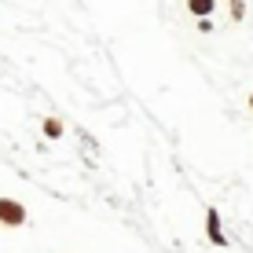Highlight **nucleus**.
<instances>
[{"instance_id":"f257e3e1","label":"nucleus","mask_w":253,"mask_h":253,"mask_svg":"<svg viewBox=\"0 0 253 253\" xmlns=\"http://www.w3.org/2000/svg\"><path fill=\"white\" fill-rule=\"evenodd\" d=\"M26 224V209L15 198H0V228H22Z\"/></svg>"},{"instance_id":"423d86ee","label":"nucleus","mask_w":253,"mask_h":253,"mask_svg":"<svg viewBox=\"0 0 253 253\" xmlns=\"http://www.w3.org/2000/svg\"><path fill=\"white\" fill-rule=\"evenodd\" d=\"M250 110H253V95H250Z\"/></svg>"},{"instance_id":"20e7f679","label":"nucleus","mask_w":253,"mask_h":253,"mask_svg":"<svg viewBox=\"0 0 253 253\" xmlns=\"http://www.w3.org/2000/svg\"><path fill=\"white\" fill-rule=\"evenodd\" d=\"M44 136L59 139V136H63V121H59V118H44Z\"/></svg>"},{"instance_id":"f03ea898","label":"nucleus","mask_w":253,"mask_h":253,"mask_svg":"<svg viewBox=\"0 0 253 253\" xmlns=\"http://www.w3.org/2000/svg\"><path fill=\"white\" fill-rule=\"evenodd\" d=\"M206 239L213 246H228V235L220 231V213L216 209H206Z\"/></svg>"},{"instance_id":"7ed1b4c3","label":"nucleus","mask_w":253,"mask_h":253,"mask_svg":"<svg viewBox=\"0 0 253 253\" xmlns=\"http://www.w3.org/2000/svg\"><path fill=\"white\" fill-rule=\"evenodd\" d=\"M213 7H216V0H187V11L198 15V19H209V15H213Z\"/></svg>"},{"instance_id":"39448f33","label":"nucleus","mask_w":253,"mask_h":253,"mask_svg":"<svg viewBox=\"0 0 253 253\" xmlns=\"http://www.w3.org/2000/svg\"><path fill=\"white\" fill-rule=\"evenodd\" d=\"M228 4H231V19H235V22L246 19V4H242V0H228Z\"/></svg>"}]
</instances>
